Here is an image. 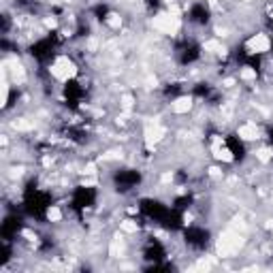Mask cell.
I'll use <instances>...</instances> for the list:
<instances>
[{
	"instance_id": "5",
	"label": "cell",
	"mask_w": 273,
	"mask_h": 273,
	"mask_svg": "<svg viewBox=\"0 0 273 273\" xmlns=\"http://www.w3.org/2000/svg\"><path fill=\"white\" fill-rule=\"evenodd\" d=\"M92 201H94V192L92 190H88V188H79L77 192H75V207H88V205H92Z\"/></svg>"
},
{
	"instance_id": "9",
	"label": "cell",
	"mask_w": 273,
	"mask_h": 273,
	"mask_svg": "<svg viewBox=\"0 0 273 273\" xmlns=\"http://www.w3.org/2000/svg\"><path fill=\"white\" fill-rule=\"evenodd\" d=\"M227 143H229V150L233 154V158H243V145H241V141H237L235 137H229Z\"/></svg>"
},
{
	"instance_id": "7",
	"label": "cell",
	"mask_w": 273,
	"mask_h": 273,
	"mask_svg": "<svg viewBox=\"0 0 273 273\" xmlns=\"http://www.w3.org/2000/svg\"><path fill=\"white\" fill-rule=\"evenodd\" d=\"M196 58H198V47L192 45V43H186L180 49V60L182 62H192V60H196Z\"/></svg>"
},
{
	"instance_id": "12",
	"label": "cell",
	"mask_w": 273,
	"mask_h": 273,
	"mask_svg": "<svg viewBox=\"0 0 273 273\" xmlns=\"http://www.w3.org/2000/svg\"><path fill=\"white\" fill-rule=\"evenodd\" d=\"M271 49H273V43H271Z\"/></svg>"
},
{
	"instance_id": "10",
	"label": "cell",
	"mask_w": 273,
	"mask_h": 273,
	"mask_svg": "<svg viewBox=\"0 0 273 273\" xmlns=\"http://www.w3.org/2000/svg\"><path fill=\"white\" fill-rule=\"evenodd\" d=\"M145 256H147L150 260H156V263H158V260L164 256V250H162V247H160L156 241H154V243L147 247V250H145Z\"/></svg>"
},
{
	"instance_id": "8",
	"label": "cell",
	"mask_w": 273,
	"mask_h": 273,
	"mask_svg": "<svg viewBox=\"0 0 273 273\" xmlns=\"http://www.w3.org/2000/svg\"><path fill=\"white\" fill-rule=\"evenodd\" d=\"M19 220H15V218H7L5 220V224H3V235H5V241H9L11 237H13L15 233H17V229H19V224H17Z\"/></svg>"
},
{
	"instance_id": "4",
	"label": "cell",
	"mask_w": 273,
	"mask_h": 273,
	"mask_svg": "<svg viewBox=\"0 0 273 273\" xmlns=\"http://www.w3.org/2000/svg\"><path fill=\"white\" fill-rule=\"evenodd\" d=\"M52 49H54V43H52V39H43V41H39L37 45H32V56L34 58H39V60H47V58L52 56Z\"/></svg>"
},
{
	"instance_id": "1",
	"label": "cell",
	"mask_w": 273,
	"mask_h": 273,
	"mask_svg": "<svg viewBox=\"0 0 273 273\" xmlns=\"http://www.w3.org/2000/svg\"><path fill=\"white\" fill-rule=\"evenodd\" d=\"M26 207L32 216H41V213L47 209V196L41 194L39 190H30L26 196Z\"/></svg>"
},
{
	"instance_id": "2",
	"label": "cell",
	"mask_w": 273,
	"mask_h": 273,
	"mask_svg": "<svg viewBox=\"0 0 273 273\" xmlns=\"http://www.w3.org/2000/svg\"><path fill=\"white\" fill-rule=\"evenodd\" d=\"M139 180H141V175L137 171H120V173H115V177H113L117 190H122V192H126V190L137 186Z\"/></svg>"
},
{
	"instance_id": "3",
	"label": "cell",
	"mask_w": 273,
	"mask_h": 273,
	"mask_svg": "<svg viewBox=\"0 0 273 273\" xmlns=\"http://www.w3.org/2000/svg\"><path fill=\"white\" fill-rule=\"evenodd\" d=\"M207 233L203 229H190L186 231V241L190 245H194V247H205L207 245Z\"/></svg>"
},
{
	"instance_id": "6",
	"label": "cell",
	"mask_w": 273,
	"mask_h": 273,
	"mask_svg": "<svg viewBox=\"0 0 273 273\" xmlns=\"http://www.w3.org/2000/svg\"><path fill=\"white\" fill-rule=\"evenodd\" d=\"M190 19H192L194 23H205L209 19V11L205 5H194L192 11H190Z\"/></svg>"
},
{
	"instance_id": "11",
	"label": "cell",
	"mask_w": 273,
	"mask_h": 273,
	"mask_svg": "<svg viewBox=\"0 0 273 273\" xmlns=\"http://www.w3.org/2000/svg\"><path fill=\"white\" fill-rule=\"evenodd\" d=\"M271 141H273V130H271Z\"/></svg>"
}]
</instances>
